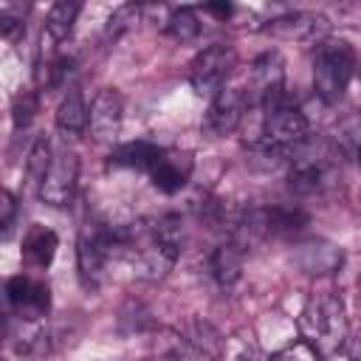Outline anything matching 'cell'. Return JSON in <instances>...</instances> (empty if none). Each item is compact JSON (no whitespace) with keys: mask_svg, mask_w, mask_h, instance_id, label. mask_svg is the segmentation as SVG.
I'll list each match as a JSON object with an SVG mask.
<instances>
[{"mask_svg":"<svg viewBox=\"0 0 361 361\" xmlns=\"http://www.w3.org/2000/svg\"><path fill=\"white\" fill-rule=\"evenodd\" d=\"M56 245H59L56 234H54L48 226L34 223V226L25 231V237H23V262H25L28 268H34V271H42V268H48V265L54 262Z\"/></svg>","mask_w":361,"mask_h":361,"instance_id":"9a60e30c","label":"cell"},{"mask_svg":"<svg viewBox=\"0 0 361 361\" xmlns=\"http://www.w3.org/2000/svg\"><path fill=\"white\" fill-rule=\"evenodd\" d=\"M158 144L152 141H130V144H121L110 152V164L113 166H124V169H149L152 158L158 155Z\"/></svg>","mask_w":361,"mask_h":361,"instance_id":"44dd1931","label":"cell"},{"mask_svg":"<svg viewBox=\"0 0 361 361\" xmlns=\"http://www.w3.org/2000/svg\"><path fill=\"white\" fill-rule=\"evenodd\" d=\"M51 158H54V152H51V141H48L45 135H37L34 144H31V149H28V158H25V175H28V180H31L34 186H39L42 175L48 172Z\"/></svg>","mask_w":361,"mask_h":361,"instance_id":"484cf974","label":"cell"},{"mask_svg":"<svg viewBox=\"0 0 361 361\" xmlns=\"http://www.w3.org/2000/svg\"><path fill=\"white\" fill-rule=\"evenodd\" d=\"M282 87H285V59L276 51L259 54L248 68V90H245L248 107H259L268 96H274Z\"/></svg>","mask_w":361,"mask_h":361,"instance_id":"30bf717a","label":"cell"},{"mask_svg":"<svg viewBox=\"0 0 361 361\" xmlns=\"http://www.w3.org/2000/svg\"><path fill=\"white\" fill-rule=\"evenodd\" d=\"M0 37L8 42H20L25 37V11L20 6H8L0 11Z\"/></svg>","mask_w":361,"mask_h":361,"instance_id":"f1b7e54d","label":"cell"},{"mask_svg":"<svg viewBox=\"0 0 361 361\" xmlns=\"http://www.w3.org/2000/svg\"><path fill=\"white\" fill-rule=\"evenodd\" d=\"M107 257H110L107 223H85L76 237V268L85 290H96L102 285Z\"/></svg>","mask_w":361,"mask_h":361,"instance_id":"8992f818","label":"cell"},{"mask_svg":"<svg viewBox=\"0 0 361 361\" xmlns=\"http://www.w3.org/2000/svg\"><path fill=\"white\" fill-rule=\"evenodd\" d=\"M79 3L76 0H56L48 14H45V25H42V37H48L51 42H62L71 37L73 23L79 17Z\"/></svg>","mask_w":361,"mask_h":361,"instance_id":"ac0fdd59","label":"cell"},{"mask_svg":"<svg viewBox=\"0 0 361 361\" xmlns=\"http://www.w3.org/2000/svg\"><path fill=\"white\" fill-rule=\"evenodd\" d=\"M164 25H166L169 37L178 39V42H192L200 34V17L195 14V8H186V6L169 11V17H166Z\"/></svg>","mask_w":361,"mask_h":361,"instance_id":"cb8c5ba5","label":"cell"},{"mask_svg":"<svg viewBox=\"0 0 361 361\" xmlns=\"http://www.w3.org/2000/svg\"><path fill=\"white\" fill-rule=\"evenodd\" d=\"M237 65V54L231 45L214 42L203 48L192 62H189V85L200 96H214L220 87H226V79L231 76Z\"/></svg>","mask_w":361,"mask_h":361,"instance_id":"5b68a950","label":"cell"},{"mask_svg":"<svg viewBox=\"0 0 361 361\" xmlns=\"http://www.w3.org/2000/svg\"><path fill=\"white\" fill-rule=\"evenodd\" d=\"M192 347H197L200 353L212 355V358H220L226 355V338L203 319H192L189 322V338H186Z\"/></svg>","mask_w":361,"mask_h":361,"instance_id":"603a6c76","label":"cell"},{"mask_svg":"<svg viewBox=\"0 0 361 361\" xmlns=\"http://www.w3.org/2000/svg\"><path fill=\"white\" fill-rule=\"evenodd\" d=\"M141 14H144V8H141L138 3H124V6H118V8L107 17L104 37H107V39H118L121 34H127L130 28H135V25L141 23Z\"/></svg>","mask_w":361,"mask_h":361,"instance_id":"4316f807","label":"cell"},{"mask_svg":"<svg viewBox=\"0 0 361 361\" xmlns=\"http://www.w3.org/2000/svg\"><path fill=\"white\" fill-rule=\"evenodd\" d=\"M243 259H245V251L237 243L226 240V243L214 245V251L209 254V274H212V279L220 288H231L243 276Z\"/></svg>","mask_w":361,"mask_h":361,"instance_id":"2e32d148","label":"cell"},{"mask_svg":"<svg viewBox=\"0 0 361 361\" xmlns=\"http://www.w3.org/2000/svg\"><path fill=\"white\" fill-rule=\"evenodd\" d=\"M166 361H217V358H212V355L200 353L197 347H192V344H189V341H183V338H175V341L169 344Z\"/></svg>","mask_w":361,"mask_h":361,"instance_id":"4dcf8cb0","label":"cell"},{"mask_svg":"<svg viewBox=\"0 0 361 361\" xmlns=\"http://www.w3.org/2000/svg\"><path fill=\"white\" fill-rule=\"evenodd\" d=\"M268 34L279 37V39H293V42H322L327 39L330 31V20L319 11H290L282 17H274L265 25Z\"/></svg>","mask_w":361,"mask_h":361,"instance_id":"7c38bea8","label":"cell"},{"mask_svg":"<svg viewBox=\"0 0 361 361\" xmlns=\"http://www.w3.org/2000/svg\"><path fill=\"white\" fill-rule=\"evenodd\" d=\"M121 118H124V99L116 87H102L90 107H87V130L90 138L99 144H107L118 135L121 130Z\"/></svg>","mask_w":361,"mask_h":361,"instance_id":"9c48e42d","label":"cell"},{"mask_svg":"<svg viewBox=\"0 0 361 361\" xmlns=\"http://www.w3.org/2000/svg\"><path fill=\"white\" fill-rule=\"evenodd\" d=\"M330 144L336 147V152H338L344 161H355L358 144H361V124H358V116H355V113H347V116H341V118L336 121Z\"/></svg>","mask_w":361,"mask_h":361,"instance_id":"7402d4cb","label":"cell"},{"mask_svg":"<svg viewBox=\"0 0 361 361\" xmlns=\"http://www.w3.org/2000/svg\"><path fill=\"white\" fill-rule=\"evenodd\" d=\"M14 220H17V197L8 189H0V228L11 231Z\"/></svg>","mask_w":361,"mask_h":361,"instance_id":"1f68e13d","label":"cell"},{"mask_svg":"<svg viewBox=\"0 0 361 361\" xmlns=\"http://www.w3.org/2000/svg\"><path fill=\"white\" fill-rule=\"evenodd\" d=\"M39 113V93L37 90H20L11 102V124L14 130H25Z\"/></svg>","mask_w":361,"mask_h":361,"instance_id":"83f0119b","label":"cell"},{"mask_svg":"<svg viewBox=\"0 0 361 361\" xmlns=\"http://www.w3.org/2000/svg\"><path fill=\"white\" fill-rule=\"evenodd\" d=\"M152 327V313L144 302L138 299H127L118 310V330L121 333H144Z\"/></svg>","mask_w":361,"mask_h":361,"instance_id":"d4e9b609","label":"cell"},{"mask_svg":"<svg viewBox=\"0 0 361 361\" xmlns=\"http://www.w3.org/2000/svg\"><path fill=\"white\" fill-rule=\"evenodd\" d=\"M149 228H152V240L164 251H169L175 259L183 254V248H186V226H183L180 214H161L158 220L149 223Z\"/></svg>","mask_w":361,"mask_h":361,"instance_id":"d6986e66","label":"cell"},{"mask_svg":"<svg viewBox=\"0 0 361 361\" xmlns=\"http://www.w3.org/2000/svg\"><path fill=\"white\" fill-rule=\"evenodd\" d=\"M268 361H322V355L316 353V347L305 338H296L290 341L288 347H282L276 355H271Z\"/></svg>","mask_w":361,"mask_h":361,"instance_id":"f546056e","label":"cell"},{"mask_svg":"<svg viewBox=\"0 0 361 361\" xmlns=\"http://www.w3.org/2000/svg\"><path fill=\"white\" fill-rule=\"evenodd\" d=\"M206 11H212L217 17H228L231 14V6H206Z\"/></svg>","mask_w":361,"mask_h":361,"instance_id":"d6a6232c","label":"cell"},{"mask_svg":"<svg viewBox=\"0 0 361 361\" xmlns=\"http://www.w3.org/2000/svg\"><path fill=\"white\" fill-rule=\"evenodd\" d=\"M299 338L310 341L322 358L338 353L350 341V322L338 293H322L302 307Z\"/></svg>","mask_w":361,"mask_h":361,"instance_id":"7a4b0ae2","label":"cell"},{"mask_svg":"<svg viewBox=\"0 0 361 361\" xmlns=\"http://www.w3.org/2000/svg\"><path fill=\"white\" fill-rule=\"evenodd\" d=\"M288 189L293 195H322L338 180L341 155L330 144V138L307 135L288 155Z\"/></svg>","mask_w":361,"mask_h":361,"instance_id":"6da1fadb","label":"cell"},{"mask_svg":"<svg viewBox=\"0 0 361 361\" xmlns=\"http://www.w3.org/2000/svg\"><path fill=\"white\" fill-rule=\"evenodd\" d=\"M54 118H56V130H59L62 135H71V138L82 135V133L87 130V102H85L82 90L65 93V99L59 102Z\"/></svg>","mask_w":361,"mask_h":361,"instance_id":"e0dca14e","label":"cell"},{"mask_svg":"<svg viewBox=\"0 0 361 361\" xmlns=\"http://www.w3.org/2000/svg\"><path fill=\"white\" fill-rule=\"evenodd\" d=\"M262 141L276 147L279 152L290 155L296 144H302L307 135H310V124H307V116L299 110V104L282 90H276L274 96H268L262 104Z\"/></svg>","mask_w":361,"mask_h":361,"instance_id":"277c9868","label":"cell"},{"mask_svg":"<svg viewBox=\"0 0 361 361\" xmlns=\"http://www.w3.org/2000/svg\"><path fill=\"white\" fill-rule=\"evenodd\" d=\"M248 113V102H245V90L243 87H220L206 110V130L212 135H231L243 116Z\"/></svg>","mask_w":361,"mask_h":361,"instance_id":"4fadbf2b","label":"cell"},{"mask_svg":"<svg viewBox=\"0 0 361 361\" xmlns=\"http://www.w3.org/2000/svg\"><path fill=\"white\" fill-rule=\"evenodd\" d=\"M192 169H195V158L189 149H158V155L152 158L147 172L158 192L175 195L186 186Z\"/></svg>","mask_w":361,"mask_h":361,"instance_id":"8fae6325","label":"cell"},{"mask_svg":"<svg viewBox=\"0 0 361 361\" xmlns=\"http://www.w3.org/2000/svg\"><path fill=\"white\" fill-rule=\"evenodd\" d=\"M296 262L310 276H330L344 265V251L330 240H305L296 248Z\"/></svg>","mask_w":361,"mask_h":361,"instance_id":"5bb4252c","label":"cell"},{"mask_svg":"<svg viewBox=\"0 0 361 361\" xmlns=\"http://www.w3.org/2000/svg\"><path fill=\"white\" fill-rule=\"evenodd\" d=\"M6 336V307H3V302H0V338Z\"/></svg>","mask_w":361,"mask_h":361,"instance_id":"836d02e7","label":"cell"},{"mask_svg":"<svg viewBox=\"0 0 361 361\" xmlns=\"http://www.w3.org/2000/svg\"><path fill=\"white\" fill-rule=\"evenodd\" d=\"M76 180H79V155L62 149V152H56L51 158V166H48V172L42 175L39 186H37V197L45 206L62 209L73 197Z\"/></svg>","mask_w":361,"mask_h":361,"instance_id":"52a82bcc","label":"cell"},{"mask_svg":"<svg viewBox=\"0 0 361 361\" xmlns=\"http://www.w3.org/2000/svg\"><path fill=\"white\" fill-rule=\"evenodd\" d=\"M310 217L302 209H285V206H265V228L268 237H296L305 231Z\"/></svg>","mask_w":361,"mask_h":361,"instance_id":"ffe728a7","label":"cell"},{"mask_svg":"<svg viewBox=\"0 0 361 361\" xmlns=\"http://www.w3.org/2000/svg\"><path fill=\"white\" fill-rule=\"evenodd\" d=\"M355 73V48L347 39H322L313 51V90L324 104L344 99Z\"/></svg>","mask_w":361,"mask_h":361,"instance_id":"3957f363","label":"cell"},{"mask_svg":"<svg viewBox=\"0 0 361 361\" xmlns=\"http://www.w3.org/2000/svg\"><path fill=\"white\" fill-rule=\"evenodd\" d=\"M6 302L8 307L23 319V322H37L48 313L51 307V290L45 282L28 276V274H17L6 282Z\"/></svg>","mask_w":361,"mask_h":361,"instance_id":"ba28073f","label":"cell"}]
</instances>
